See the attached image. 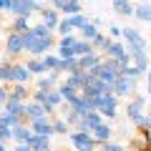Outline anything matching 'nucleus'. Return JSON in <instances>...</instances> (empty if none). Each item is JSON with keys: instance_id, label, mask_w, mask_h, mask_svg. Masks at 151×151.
I'll return each instance as SVG.
<instances>
[{"instance_id": "f257e3e1", "label": "nucleus", "mask_w": 151, "mask_h": 151, "mask_svg": "<svg viewBox=\"0 0 151 151\" xmlns=\"http://www.w3.org/2000/svg\"><path fill=\"white\" fill-rule=\"evenodd\" d=\"M121 70H124V65L119 63V60H113V58H103L101 65H96V68L91 70L93 78H98V81L108 83V86H113V83L121 78Z\"/></svg>"}, {"instance_id": "f03ea898", "label": "nucleus", "mask_w": 151, "mask_h": 151, "mask_svg": "<svg viewBox=\"0 0 151 151\" xmlns=\"http://www.w3.org/2000/svg\"><path fill=\"white\" fill-rule=\"evenodd\" d=\"M58 45V40H55V35L50 38H38L35 33H25V50L33 55V58H43L45 53H48L50 48H55Z\"/></svg>"}, {"instance_id": "7ed1b4c3", "label": "nucleus", "mask_w": 151, "mask_h": 151, "mask_svg": "<svg viewBox=\"0 0 151 151\" xmlns=\"http://www.w3.org/2000/svg\"><path fill=\"white\" fill-rule=\"evenodd\" d=\"M70 144H73V149L76 151H98V141L93 139V134L91 131H70Z\"/></svg>"}, {"instance_id": "20e7f679", "label": "nucleus", "mask_w": 151, "mask_h": 151, "mask_svg": "<svg viewBox=\"0 0 151 151\" xmlns=\"http://www.w3.org/2000/svg\"><path fill=\"white\" fill-rule=\"evenodd\" d=\"M144 116H146V96H144V93H136V96L126 103V119L136 126Z\"/></svg>"}, {"instance_id": "39448f33", "label": "nucleus", "mask_w": 151, "mask_h": 151, "mask_svg": "<svg viewBox=\"0 0 151 151\" xmlns=\"http://www.w3.org/2000/svg\"><path fill=\"white\" fill-rule=\"evenodd\" d=\"M96 111L101 113L106 121H113V119H116V113H119V96H116V93L101 96L96 101Z\"/></svg>"}, {"instance_id": "423d86ee", "label": "nucleus", "mask_w": 151, "mask_h": 151, "mask_svg": "<svg viewBox=\"0 0 151 151\" xmlns=\"http://www.w3.org/2000/svg\"><path fill=\"white\" fill-rule=\"evenodd\" d=\"M103 58H113V60H119L121 65H131V53H129L124 40H111L108 48L103 50Z\"/></svg>"}, {"instance_id": "0eeeda50", "label": "nucleus", "mask_w": 151, "mask_h": 151, "mask_svg": "<svg viewBox=\"0 0 151 151\" xmlns=\"http://www.w3.org/2000/svg\"><path fill=\"white\" fill-rule=\"evenodd\" d=\"M5 55L8 58H18V55L25 53V35H20V33H8L5 35Z\"/></svg>"}, {"instance_id": "6e6552de", "label": "nucleus", "mask_w": 151, "mask_h": 151, "mask_svg": "<svg viewBox=\"0 0 151 151\" xmlns=\"http://www.w3.org/2000/svg\"><path fill=\"white\" fill-rule=\"evenodd\" d=\"M65 83H70L76 91L83 93V91H86V86H91V83H93V76L88 73V70H76V73L65 76Z\"/></svg>"}, {"instance_id": "1a4fd4ad", "label": "nucleus", "mask_w": 151, "mask_h": 151, "mask_svg": "<svg viewBox=\"0 0 151 151\" xmlns=\"http://www.w3.org/2000/svg\"><path fill=\"white\" fill-rule=\"evenodd\" d=\"M136 86H139V81H134V78H129V76H121L119 81L113 83V93H116L119 98L136 96Z\"/></svg>"}, {"instance_id": "9d476101", "label": "nucleus", "mask_w": 151, "mask_h": 151, "mask_svg": "<svg viewBox=\"0 0 151 151\" xmlns=\"http://www.w3.org/2000/svg\"><path fill=\"white\" fill-rule=\"evenodd\" d=\"M108 93H113V86H108V83H103V81H98V78H93L91 86H86L83 96L91 98V101H98L101 96H108Z\"/></svg>"}, {"instance_id": "9b49d317", "label": "nucleus", "mask_w": 151, "mask_h": 151, "mask_svg": "<svg viewBox=\"0 0 151 151\" xmlns=\"http://www.w3.org/2000/svg\"><path fill=\"white\" fill-rule=\"evenodd\" d=\"M68 106L73 108L76 113H78V116H86V113H91V111H96V101H91V98H86L83 96V93H78V96L73 98V101H68Z\"/></svg>"}, {"instance_id": "f8f14e48", "label": "nucleus", "mask_w": 151, "mask_h": 151, "mask_svg": "<svg viewBox=\"0 0 151 151\" xmlns=\"http://www.w3.org/2000/svg\"><path fill=\"white\" fill-rule=\"evenodd\" d=\"M76 43H78V35H76V33H73V35H65V38H58L55 50H58L60 58H76V53H73Z\"/></svg>"}, {"instance_id": "ddd939ff", "label": "nucleus", "mask_w": 151, "mask_h": 151, "mask_svg": "<svg viewBox=\"0 0 151 151\" xmlns=\"http://www.w3.org/2000/svg\"><path fill=\"white\" fill-rule=\"evenodd\" d=\"M103 121H106V119H103V116H101L98 111H91V113H86V116H83V119L78 121L76 131H93L96 126H101Z\"/></svg>"}, {"instance_id": "4468645a", "label": "nucleus", "mask_w": 151, "mask_h": 151, "mask_svg": "<svg viewBox=\"0 0 151 151\" xmlns=\"http://www.w3.org/2000/svg\"><path fill=\"white\" fill-rule=\"evenodd\" d=\"M124 43L126 48H146V38L136 28H124Z\"/></svg>"}, {"instance_id": "2eb2a0df", "label": "nucleus", "mask_w": 151, "mask_h": 151, "mask_svg": "<svg viewBox=\"0 0 151 151\" xmlns=\"http://www.w3.org/2000/svg\"><path fill=\"white\" fill-rule=\"evenodd\" d=\"M30 129H33V134H35V136H48V139L55 134V129H53V119H50V116L33 121V124H30Z\"/></svg>"}, {"instance_id": "dca6fc26", "label": "nucleus", "mask_w": 151, "mask_h": 151, "mask_svg": "<svg viewBox=\"0 0 151 151\" xmlns=\"http://www.w3.org/2000/svg\"><path fill=\"white\" fill-rule=\"evenodd\" d=\"M63 20V13L60 10H55V8H45L43 13H40V23H43V25H48L50 30H55V28H58V23Z\"/></svg>"}, {"instance_id": "f3484780", "label": "nucleus", "mask_w": 151, "mask_h": 151, "mask_svg": "<svg viewBox=\"0 0 151 151\" xmlns=\"http://www.w3.org/2000/svg\"><path fill=\"white\" fill-rule=\"evenodd\" d=\"M45 116H48L45 106H40V103H35V101L25 103V121L28 124H33V121H38V119H45Z\"/></svg>"}, {"instance_id": "a211bd4d", "label": "nucleus", "mask_w": 151, "mask_h": 151, "mask_svg": "<svg viewBox=\"0 0 151 151\" xmlns=\"http://www.w3.org/2000/svg\"><path fill=\"white\" fill-rule=\"evenodd\" d=\"M33 129H30V124H18L15 129H13V141L15 144H30L33 141Z\"/></svg>"}, {"instance_id": "6ab92c4d", "label": "nucleus", "mask_w": 151, "mask_h": 151, "mask_svg": "<svg viewBox=\"0 0 151 151\" xmlns=\"http://www.w3.org/2000/svg\"><path fill=\"white\" fill-rule=\"evenodd\" d=\"M5 113H10V116H15V119L25 121V101H18V98H8L5 108H3ZM28 124V121H25Z\"/></svg>"}, {"instance_id": "aec40b11", "label": "nucleus", "mask_w": 151, "mask_h": 151, "mask_svg": "<svg viewBox=\"0 0 151 151\" xmlns=\"http://www.w3.org/2000/svg\"><path fill=\"white\" fill-rule=\"evenodd\" d=\"M78 63H81V70H88V73H91L96 65L103 63V53L93 50V53H88V55H83V58H78Z\"/></svg>"}, {"instance_id": "412c9836", "label": "nucleus", "mask_w": 151, "mask_h": 151, "mask_svg": "<svg viewBox=\"0 0 151 151\" xmlns=\"http://www.w3.org/2000/svg\"><path fill=\"white\" fill-rule=\"evenodd\" d=\"M30 70H28L25 63H20V60H13V83H28L30 81Z\"/></svg>"}, {"instance_id": "4be33fe9", "label": "nucleus", "mask_w": 151, "mask_h": 151, "mask_svg": "<svg viewBox=\"0 0 151 151\" xmlns=\"http://www.w3.org/2000/svg\"><path fill=\"white\" fill-rule=\"evenodd\" d=\"M91 134H93V139H96L98 144H106V141H111V136H113V126L108 124V121H103V124L96 126Z\"/></svg>"}, {"instance_id": "5701e85b", "label": "nucleus", "mask_w": 151, "mask_h": 151, "mask_svg": "<svg viewBox=\"0 0 151 151\" xmlns=\"http://www.w3.org/2000/svg\"><path fill=\"white\" fill-rule=\"evenodd\" d=\"M111 5H113V13L121 15V18H131L134 15V8H136L131 0H111Z\"/></svg>"}, {"instance_id": "b1692460", "label": "nucleus", "mask_w": 151, "mask_h": 151, "mask_svg": "<svg viewBox=\"0 0 151 151\" xmlns=\"http://www.w3.org/2000/svg\"><path fill=\"white\" fill-rule=\"evenodd\" d=\"M33 91L28 88V83H10V98H18V101H30Z\"/></svg>"}, {"instance_id": "393cba45", "label": "nucleus", "mask_w": 151, "mask_h": 151, "mask_svg": "<svg viewBox=\"0 0 151 151\" xmlns=\"http://www.w3.org/2000/svg\"><path fill=\"white\" fill-rule=\"evenodd\" d=\"M131 146H134L136 151H149L151 149V141H149V136H146V131L136 129V134L131 136Z\"/></svg>"}, {"instance_id": "a878e982", "label": "nucleus", "mask_w": 151, "mask_h": 151, "mask_svg": "<svg viewBox=\"0 0 151 151\" xmlns=\"http://www.w3.org/2000/svg\"><path fill=\"white\" fill-rule=\"evenodd\" d=\"M134 18L139 23H151V3H139L134 8Z\"/></svg>"}, {"instance_id": "bb28decb", "label": "nucleus", "mask_w": 151, "mask_h": 151, "mask_svg": "<svg viewBox=\"0 0 151 151\" xmlns=\"http://www.w3.org/2000/svg\"><path fill=\"white\" fill-rule=\"evenodd\" d=\"M40 60H43V65H45L48 73H50V70H60V55L58 53H45ZM60 73H63V70H60Z\"/></svg>"}, {"instance_id": "cd10ccee", "label": "nucleus", "mask_w": 151, "mask_h": 151, "mask_svg": "<svg viewBox=\"0 0 151 151\" xmlns=\"http://www.w3.org/2000/svg\"><path fill=\"white\" fill-rule=\"evenodd\" d=\"M30 149H33V151H53V146H50V139H48V136H33Z\"/></svg>"}, {"instance_id": "c85d7f7f", "label": "nucleus", "mask_w": 151, "mask_h": 151, "mask_svg": "<svg viewBox=\"0 0 151 151\" xmlns=\"http://www.w3.org/2000/svg\"><path fill=\"white\" fill-rule=\"evenodd\" d=\"M10 30H13V33H20V35H25V33L33 30V25H30V20H28V18H15V20H13V25H10Z\"/></svg>"}, {"instance_id": "c756f323", "label": "nucleus", "mask_w": 151, "mask_h": 151, "mask_svg": "<svg viewBox=\"0 0 151 151\" xmlns=\"http://www.w3.org/2000/svg\"><path fill=\"white\" fill-rule=\"evenodd\" d=\"M25 65H28V70H30L33 76H38V78L48 73V70H45V65H43V60H40V58H30V60H25Z\"/></svg>"}, {"instance_id": "7c9ffc66", "label": "nucleus", "mask_w": 151, "mask_h": 151, "mask_svg": "<svg viewBox=\"0 0 151 151\" xmlns=\"http://www.w3.org/2000/svg\"><path fill=\"white\" fill-rule=\"evenodd\" d=\"M53 129H55L58 136H70V124L63 119V116H55L53 119Z\"/></svg>"}, {"instance_id": "2f4dec72", "label": "nucleus", "mask_w": 151, "mask_h": 151, "mask_svg": "<svg viewBox=\"0 0 151 151\" xmlns=\"http://www.w3.org/2000/svg\"><path fill=\"white\" fill-rule=\"evenodd\" d=\"M73 53H76V58H83V55L93 53V43H91V40H81V38H78V43H76Z\"/></svg>"}, {"instance_id": "473e14b6", "label": "nucleus", "mask_w": 151, "mask_h": 151, "mask_svg": "<svg viewBox=\"0 0 151 151\" xmlns=\"http://www.w3.org/2000/svg\"><path fill=\"white\" fill-rule=\"evenodd\" d=\"M60 70L65 76L76 73V70H81V63H78V58H60Z\"/></svg>"}, {"instance_id": "72a5a7b5", "label": "nucleus", "mask_w": 151, "mask_h": 151, "mask_svg": "<svg viewBox=\"0 0 151 151\" xmlns=\"http://www.w3.org/2000/svg\"><path fill=\"white\" fill-rule=\"evenodd\" d=\"M98 33H101V30H98V28H96V25H93V23H91V20H88V23H86V25H83V30H81V33H78V38H81V40H91V43H93V38H96V35H98Z\"/></svg>"}, {"instance_id": "f704fd0d", "label": "nucleus", "mask_w": 151, "mask_h": 151, "mask_svg": "<svg viewBox=\"0 0 151 151\" xmlns=\"http://www.w3.org/2000/svg\"><path fill=\"white\" fill-rule=\"evenodd\" d=\"M58 91H60V96H63V101H65V103H68V101H73V98L78 96V93H81V91H76V88L70 86V83H65V81L58 86Z\"/></svg>"}, {"instance_id": "c9c22d12", "label": "nucleus", "mask_w": 151, "mask_h": 151, "mask_svg": "<svg viewBox=\"0 0 151 151\" xmlns=\"http://www.w3.org/2000/svg\"><path fill=\"white\" fill-rule=\"evenodd\" d=\"M55 33H58V38H65V35H73V25H70V18L63 15V20L58 23V28H55Z\"/></svg>"}, {"instance_id": "e433bc0d", "label": "nucleus", "mask_w": 151, "mask_h": 151, "mask_svg": "<svg viewBox=\"0 0 151 151\" xmlns=\"http://www.w3.org/2000/svg\"><path fill=\"white\" fill-rule=\"evenodd\" d=\"M0 83H5V86L13 83V60H8L5 65H0Z\"/></svg>"}, {"instance_id": "4c0bfd02", "label": "nucleus", "mask_w": 151, "mask_h": 151, "mask_svg": "<svg viewBox=\"0 0 151 151\" xmlns=\"http://www.w3.org/2000/svg\"><path fill=\"white\" fill-rule=\"evenodd\" d=\"M78 13H83V3L81 0H68V5L63 8V15L70 18V15H78Z\"/></svg>"}, {"instance_id": "58836bf2", "label": "nucleus", "mask_w": 151, "mask_h": 151, "mask_svg": "<svg viewBox=\"0 0 151 151\" xmlns=\"http://www.w3.org/2000/svg\"><path fill=\"white\" fill-rule=\"evenodd\" d=\"M18 124H25V121H20V119H15V116H10V113H0V126H5V129H15Z\"/></svg>"}, {"instance_id": "ea45409f", "label": "nucleus", "mask_w": 151, "mask_h": 151, "mask_svg": "<svg viewBox=\"0 0 151 151\" xmlns=\"http://www.w3.org/2000/svg\"><path fill=\"white\" fill-rule=\"evenodd\" d=\"M108 43H111V38H106L103 33H98V35L93 38V50H98V53H103V50L108 48Z\"/></svg>"}, {"instance_id": "a19ab883", "label": "nucleus", "mask_w": 151, "mask_h": 151, "mask_svg": "<svg viewBox=\"0 0 151 151\" xmlns=\"http://www.w3.org/2000/svg\"><path fill=\"white\" fill-rule=\"evenodd\" d=\"M98 151H126V146L121 144V141H106V144H101L98 146Z\"/></svg>"}, {"instance_id": "79ce46f5", "label": "nucleus", "mask_w": 151, "mask_h": 151, "mask_svg": "<svg viewBox=\"0 0 151 151\" xmlns=\"http://www.w3.org/2000/svg\"><path fill=\"white\" fill-rule=\"evenodd\" d=\"M35 88H38V91H53V88H58V86L50 81L48 76H40V78H38V83H35Z\"/></svg>"}, {"instance_id": "37998d69", "label": "nucleus", "mask_w": 151, "mask_h": 151, "mask_svg": "<svg viewBox=\"0 0 151 151\" xmlns=\"http://www.w3.org/2000/svg\"><path fill=\"white\" fill-rule=\"evenodd\" d=\"M86 23H88V18L83 15V13H78V15H70V25H73V30H78V33H81Z\"/></svg>"}, {"instance_id": "c03bdc74", "label": "nucleus", "mask_w": 151, "mask_h": 151, "mask_svg": "<svg viewBox=\"0 0 151 151\" xmlns=\"http://www.w3.org/2000/svg\"><path fill=\"white\" fill-rule=\"evenodd\" d=\"M121 76H129V78H134V81H141V78H144V73H141V70L136 68V65H124Z\"/></svg>"}, {"instance_id": "a18cd8bd", "label": "nucleus", "mask_w": 151, "mask_h": 151, "mask_svg": "<svg viewBox=\"0 0 151 151\" xmlns=\"http://www.w3.org/2000/svg\"><path fill=\"white\" fill-rule=\"evenodd\" d=\"M33 33H35L38 38H50V35H53V30H50L48 25H43V23H38V25H33Z\"/></svg>"}, {"instance_id": "49530a36", "label": "nucleus", "mask_w": 151, "mask_h": 151, "mask_svg": "<svg viewBox=\"0 0 151 151\" xmlns=\"http://www.w3.org/2000/svg\"><path fill=\"white\" fill-rule=\"evenodd\" d=\"M8 98H10V86H5V83H0V108H5Z\"/></svg>"}, {"instance_id": "de8ad7c7", "label": "nucleus", "mask_w": 151, "mask_h": 151, "mask_svg": "<svg viewBox=\"0 0 151 151\" xmlns=\"http://www.w3.org/2000/svg\"><path fill=\"white\" fill-rule=\"evenodd\" d=\"M136 129H139V131H151V113H146L144 119L136 124Z\"/></svg>"}, {"instance_id": "09e8293b", "label": "nucleus", "mask_w": 151, "mask_h": 151, "mask_svg": "<svg viewBox=\"0 0 151 151\" xmlns=\"http://www.w3.org/2000/svg\"><path fill=\"white\" fill-rule=\"evenodd\" d=\"M8 141H13V129L0 126V144H8Z\"/></svg>"}, {"instance_id": "8fccbe9b", "label": "nucleus", "mask_w": 151, "mask_h": 151, "mask_svg": "<svg viewBox=\"0 0 151 151\" xmlns=\"http://www.w3.org/2000/svg\"><path fill=\"white\" fill-rule=\"evenodd\" d=\"M108 35H111V40L124 38V28H121V25H111V28H108Z\"/></svg>"}, {"instance_id": "3c124183", "label": "nucleus", "mask_w": 151, "mask_h": 151, "mask_svg": "<svg viewBox=\"0 0 151 151\" xmlns=\"http://www.w3.org/2000/svg\"><path fill=\"white\" fill-rule=\"evenodd\" d=\"M45 76H48L55 86H60V83H63V73H60V70H50V73H45Z\"/></svg>"}, {"instance_id": "603ef678", "label": "nucleus", "mask_w": 151, "mask_h": 151, "mask_svg": "<svg viewBox=\"0 0 151 151\" xmlns=\"http://www.w3.org/2000/svg\"><path fill=\"white\" fill-rule=\"evenodd\" d=\"M68 5V0H50V8H55V10L63 13V8Z\"/></svg>"}, {"instance_id": "864d4df0", "label": "nucleus", "mask_w": 151, "mask_h": 151, "mask_svg": "<svg viewBox=\"0 0 151 151\" xmlns=\"http://www.w3.org/2000/svg\"><path fill=\"white\" fill-rule=\"evenodd\" d=\"M13 10V0H0V13H10Z\"/></svg>"}, {"instance_id": "5fc2aeb1", "label": "nucleus", "mask_w": 151, "mask_h": 151, "mask_svg": "<svg viewBox=\"0 0 151 151\" xmlns=\"http://www.w3.org/2000/svg\"><path fill=\"white\" fill-rule=\"evenodd\" d=\"M13 151H33V149H30V144H18Z\"/></svg>"}, {"instance_id": "6e6d98bb", "label": "nucleus", "mask_w": 151, "mask_h": 151, "mask_svg": "<svg viewBox=\"0 0 151 151\" xmlns=\"http://www.w3.org/2000/svg\"><path fill=\"white\" fill-rule=\"evenodd\" d=\"M146 93H149V96H151V70H149V73H146Z\"/></svg>"}, {"instance_id": "4d7b16f0", "label": "nucleus", "mask_w": 151, "mask_h": 151, "mask_svg": "<svg viewBox=\"0 0 151 151\" xmlns=\"http://www.w3.org/2000/svg\"><path fill=\"white\" fill-rule=\"evenodd\" d=\"M91 23H93V25H96V28H98V30H101V28H103V20H101V18H93V20H91Z\"/></svg>"}, {"instance_id": "13d9d810", "label": "nucleus", "mask_w": 151, "mask_h": 151, "mask_svg": "<svg viewBox=\"0 0 151 151\" xmlns=\"http://www.w3.org/2000/svg\"><path fill=\"white\" fill-rule=\"evenodd\" d=\"M8 60H5V50H0V65H5Z\"/></svg>"}, {"instance_id": "bf43d9fd", "label": "nucleus", "mask_w": 151, "mask_h": 151, "mask_svg": "<svg viewBox=\"0 0 151 151\" xmlns=\"http://www.w3.org/2000/svg\"><path fill=\"white\" fill-rule=\"evenodd\" d=\"M0 151H10V149H8V146H5V144H0Z\"/></svg>"}, {"instance_id": "052dcab7", "label": "nucleus", "mask_w": 151, "mask_h": 151, "mask_svg": "<svg viewBox=\"0 0 151 151\" xmlns=\"http://www.w3.org/2000/svg\"><path fill=\"white\" fill-rule=\"evenodd\" d=\"M30 3H43V0H30Z\"/></svg>"}, {"instance_id": "680f3d73", "label": "nucleus", "mask_w": 151, "mask_h": 151, "mask_svg": "<svg viewBox=\"0 0 151 151\" xmlns=\"http://www.w3.org/2000/svg\"><path fill=\"white\" fill-rule=\"evenodd\" d=\"M139 3H149V0H139Z\"/></svg>"}, {"instance_id": "e2e57ef3", "label": "nucleus", "mask_w": 151, "mask_h": 151, "mask_svg": "<svg viewBox=\"0 0 151 151\" xmlns=\"http://www.w3.org/2000/svg\"><path fill=\"white\" fill-rule=\"evenodd\" d=\"M0 113H3V108H0Z\"/></svg>"}, {"instance_id": "0e129e2a", "label": "nucleus", "mask_w": 151, "mask_h": 151, "mask_svg": "<svg viewBox=\"0 0 151 151\" xmlns=\"http://www.w3.org/2000/svg\"><path fill=\"white\" fill-rule=\"evenodd\" d=\"M149 151H151V149H149Z\"/></svg>"}]
</instances>
